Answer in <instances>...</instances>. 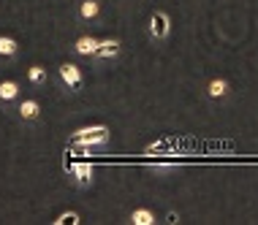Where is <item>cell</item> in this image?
Segmentation results:
<instances>
[{"mask_svg": "<svg viewBox=\"0 0 258 225\" xmlns=\"http://www.w3.org/2000/svg\"><path fill=\"white\" fill-rule=\"evenodd\" d=\"M111 141V130L109 125H87V128H79L68 136V146L74 149H103Z\"/></svg>", "mask_w": 258, "mask_h": 225, "instance_id": "cell-1", "label": "cell"}, {"mask_svg": "<svg viewBox=\"0 0 258 225\" xmlns=\"http://www.w3.org/2000/svg\"><path fill=\"white\" fill-rule=\"evenodd\" d=\"M57 79L71 95H82V90H85V71H82L76 62H68V60L60 62L57 65Z\"/></svg>", "mask_w": 258, "mask_h": 225, "instance_id": "cell-2", "label": "cell"}, {"mask_svg": "<svg viewBox=\"0 0 258 225\" xmlns=\"http://www.w3.org/2000/svg\"><path fill=\"white\" fill-rule=\"evenodd\" d=\"M147 36L152 44H166L171 38V17L166 11H152L150 22H147Z\"/></svg>", "mask_w": 258, "mask_h": 225, "instance_id": "cell-3", "label": "cell"}, {"mask_svg": "<svg viewBox=\"0 0 258 225\" xmlns=\"http://www.w3.org/2000/svg\"><path fill=\"white\" fill-rule=\"evenodd\" d=\"M68 179H71L74 187L90 190L95 182V166L90 163V160H74V163L68 166Z\"/></svg>", "mask_w": 258, "mask_h": 225, "instance_id": "cell-4", "label": "cell"}, {"mask_svg": "<svg viewBox=\"0 0 258 225\" xmlns=\"http://www.w3.org/2000/svg\"><path fill=\"white\" fill-rule=\"evenodd\" d=\"M231 95H234V87L226 76H212V79L204 82V98L209 103H226Z\"/></svg>", "mask_w": 258, "mask_h": 225, "instance_id": "cell-5", "label": "cell"}, {"mask_svg": "<svg viewBox=\"0 0 258 225\" xmlns=\"http://www.w3.org/2000/svg\"><path fill=\"white\" fill-rule=\"evenodd\" d=\"M122 57V41L120 38H98L93 60L95 62H117Z\"/></svg>", "mask_w": 258, "mask_h": 225, "instance_id": "cell-6", "label": "cell"}, {"mask_svg": "<svg viewBox=\"0 0 258 225\" xmlns=\"http://www.w3.org/2000/svg\"><path fill=\"white\" fill-rule=\"evenodd\" d=\"M103 17L101 0H79L76 3V22L79 25H93Z\"/></svg>", "mask_w": 258, "mask_h": 225, "instance_id": "cell-7", "label": "cell"}, {"mask_svg": "<svg viewBox=\"0 0 258 225\" xmlns=\"http://www.w3.org/2000/svg\"><path fill=\"white\" fill-rule=\"evenodd\" d=\"M95 46H98V38L95 36H79L74 41V54L76 57H85V60H93V54H95Z\"/></svg>", "mask_w": 258, "mask_h": 225, "instance_id": "cell-8", "label": "cell"}, {"mask_svg": "<svg viewBox=\"0 0 258 225\" xmlns=\"http://www.w3.org/2000/svg\"><path fill=\"white\" fill-rule=\"evenodd\" d=\"M17 111H19V119H22V122H38L41 119V103L36 98H25Z\"/></svg>", "mask_w": 258, "mask_h": 225, "instance_id": "cell-9", "label": "cell"}, {"mask_svg": "<svg viewBox=\"0 0 258 225\" xmlns=\"http://www.w3.org/2000/svg\"><path fill=\"white\" fill-rule=\"evenodd\" d=\"M19 98V84L14 79L0 82V106H11L14 101Z\"/></svg>", "mask_w": 258, "mask_h": 225, "instance_id": "cell-10", "label": "cell"}, {"mask_svg": "<svg viewBox=\"0 0 258 225\" xmlns=\"http://www.w3.org/2000/svg\"><path fill=\"white\" fill-rule=\"evenodd\" d=\"M131 225H155L158 222V217H155V212L152 209H147V206H136L134 212H131Z\"/></svg>", "mask_w": 258, "mask_h": 225, "instance_id": "cell-11", "label": "cell"}, {"mask_svg": "<svg viewBox=\"0 0 258 225\" xmlns=\"http://www.w3.org/2000/svg\"><path fill=\"white\" fill-rule=\"evenodd\" d=\"M46 79H49V73H46V68L41 65V62H33V65L27 68V82H30L33 87H44Z\"/></svg>", "mask_w": 258, "mask_h": 225, "instance_id": "cell-12", "label": "cell"}, {"mask_svg": "<svg viewBox=\"0 0 258 225\" xmlns=\"http://www.w3.org/2000/svg\"><path fill=\"white\" fill-rule=\"evenodd\" d=\"M19 54V44L11 36H0V57L3 60H14Z\"/></svg>", "mask_w": 258, "mask_h": 225, "instance_id": "cell-13", "label": "cell"}, {"mask_svg": "<svg viewBox=\"0 0 258 225\" xmlns=\"http://www.w3.org/2000/svg\"><path fill=\"white\" fill-rule=\"evenodd\" d=\"M66 222H71V225H79L82 222V217H79V212H62L57 220H54V225H66Z\"/></svg>", "mask_w": 258, "mask_h": 225, "instance_id": "cell-14", "label": "cell"}, {"mask_svg": "<svg viewBox=\"0 0 258 225\" xmlns=\"http://www.w3.org/2000/svg\"><path fill=\"white\" fill-rule=\"evenodd\" d=\"M166 222H179V214H174V212H169V217H166Z\"/></svg>", "mask_w": 258, "mask_h": 225, "instance_id": "cell-15", "label": "cell"}]
</instances>
